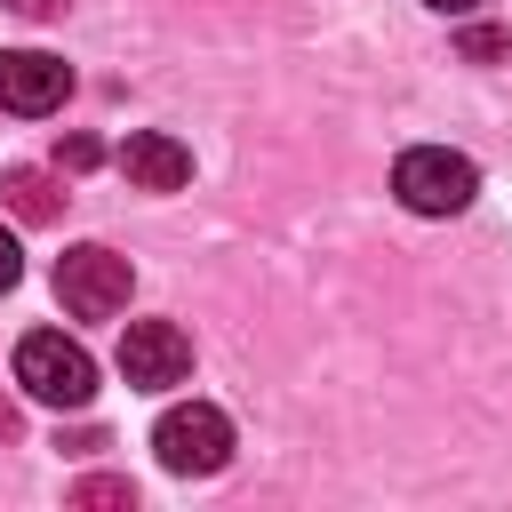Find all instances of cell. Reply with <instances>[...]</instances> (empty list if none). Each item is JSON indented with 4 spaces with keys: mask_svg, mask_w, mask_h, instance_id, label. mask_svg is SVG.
Here are the masks:
<instances>
[{
    "mask_svg": "<svg viewBox=\"0 0 512 512\" xmlns=\"http://www.w3.org/2000/svg\"><path fill=\"white\" fill-rule=\"evenodd\" d=\"M16 384H24L32 400H48V408H88V400H96V360H88L64 328H32V336L16 344Z\"/></svg>",
    "mask_w": 512,
    "mask_h": 512,
    "instance_id": "cell-2",
    "label": "cell"
},
{
    "mask_svg": "<svg viewBox=\"0 0 512 512\" xmlns=\"http://www.w3.org/2000/svg\"><path fill=\"white\" fill-rule=\"evenodd\" d=\"M16 280H24V248L0 232V288H16Z\"/></svg>",
    "mask_w": 512,
    "mask_h": 512,
    "instance_id": "cell-12",
    "label": "cell"
},
{
    "mask_svg": "<svg viewBox=\"0 0 512 512\" xmlns=\"http://www.w3.org/2000/svg\"><path fill=\"white\" fill-rule=\"evenodd\" d=\"M64 96H72V64L64 56H48V48H0V112L40 120Z\"/></svg>",
    "mask_w": 512,
    "mask_h": 512,
    "instance_id": "cell-6",
    "label": "cell"
},
{
    "mask_svg": "<svg viewBox=\"0 0 512 512\" xmlns=\"http://www.w3.org/2000/svg\"><path fill=\"white\" fill-rule=\"evenodd\" d=\"M464 56H472V64H496V56H512V32H496V24H472V32H464Z\"/></svg>",
    "mask_w": 512,
    "mask_h": 512,
    "instance_id": "cell-10",
    "label": "cell"
},
{
    "mask_svg": "<svg viewBox=\"0 0 512 512\" xmlns=\"http://www.w3.org/2000/svg\"><path fill=\"white\" fill-rule=\"evenodd\" d=\"M128 288H136L128 256H112V248H96V240H80V248L56 256V296H64L72 320H112V312L128 304Z\"/></svg>",
    "mask_w": 512,
    "mask_h": 512,
    "instance_id": "cell-4",
    "label": "cell"
},
{
    "mask_svg": "<svg viewBox=\"0 0 512 512\" xmlns=\"http://www.w3.org/2000/svg\"><path fill=\"white\" fill-rule=\"evenodd\" d=\"M120 376H128L136 392L184 384V376H192V336H184L176 320H128V336H120Z\"/></svg>",
    "mask_w": 512,
    "mask_h": 512,
    "instance_id": "cell-5",
    "label": "cell"
},
{
    "mask_svg": "<svg viewBox=\"0 0 512 512\" xmlns=\"http://www.w3.org/2000/svg\"><path fill=\"white\" fill-rule=\"evenodd\" d=\"M96 160H104V144H96V136H64V152H56V168H72V176H80V168H96Z\"/></svg>",
    "mask_w": 512,
    "mask_h": 512,
    "instance_id": "cell-11",
    "label": "cell"
},
{
    "mask_svg": "<svg viewBox=\"0 0 512 512\" xmlns=\"http://www.w3.org/2000/svg\"><path fill=\"white\" fill-rule=\"evenodd\" d=\"M120 168H128V184H144V192H184V184H192V152H184L168 128H136V136L120 144Z\"/></svg>",
    "mask_w": 512,
    "mask_h": 512,
    "instance_id": "cell-7",
    "label": "cell"
},
{
    "mask_svg": "<svg viewBox=\"0 0 512 512\" xmlns=\"http://www.w3.org/2000/svg\"><path fill=\"white\" fill-rule=\"evenodd\" d=\"M72 504H88V512H128V504H136V488H128V480H112V472H88V480L72 488Z\"/></svg>",
    "mask_w": 512,
    "mask_h": 512,
    "instance_id": "cell-9",
    "label": "cell"
},
{
    "mask_svg": "<svg viewBox=\"0 0 512 512\" xmlns=\"http://www.w3.org/2000/svg\"><path fill=\"white\" fill-rule=\"evenodd\" d=\"M0 200H8L24 224H56V216H64V192H56L48 168H8V176H0Z\"/></svg>",
    "mask_w": 512,
    "mask_h": 512,
    "instance_id": "cell-8",
    "label": "cell"
},
{
    "mask_svg": "<svg viewBox=\"0 0 512 512\" xmlns=\"http://www.w3.org/2000/svg\"><path fill=\"white\" fill-rule=\"evenodd\" d=\"M0 440H16V408L8 400H0Z\"/></svg>",
    "mask_w": 512,
    "mask_h": 512,
    "instance_id": "cell-15",
    "label": "cell"
},
{
    "mask_svg": "<svg viewBox=\"0 0 512 512\" xmlns=\"http://www.w3.org/2000/svg\"><path fill=\"white\" fill-rule=\"evenodd\" d=\"M424 8H440V16H464V8H480V0H424Z\"/></svg>",
    "mask_w": 512,
    "mask_h": 512,
    "instance_id": "cell-14",
    "label": "cell"
},
{
    "mask_svg": "<svg viewBox=\"0 0 512 512\" xmlns=\"http://www.w3.org/2000/svg\"><path fill=\"white\" fill-rule=\"evenodd\" d=\"M392 192H400V208H416V216H464L472 192H480V168H472L464 152H448V144H416V152H400Z\"/></svg>",
    "mask_w": 512,
    "mask_h": 512,
    "instance_id": "cell-3",
    "label": "cell"
},
{
    "mask_svg": "<svg viewBox=\"0 0 512 512\" xmlns=\"http://www.w3.org/2000/svg\"><path fill=\"white\" fill-rule=\"evenodd\" d=\"M152 456H160V472H176V480H208V472L232 464V416L208 408V400H184V408H168V416L152 424Z\"/></svg>",
    "mask_w": 512,
    "mask_h": 512,
    "instance_id": "cell-1",
    "label": "cell"
},
{
    "mask_svg": "<svg viewBox=\"0 0 512 512\" xmlns=\"http://www.w3.org/2000/svg\"><path fill=\"white\" fill-rule=\"evenodd\" d=\"M8 8H16V16H56L64 0H8Z\"/></svg>",
    "mask_w": 512,
    "mask_h": 512,
    "instance_id": "cell-13",
    "label": "cell"
}]
</instances>
